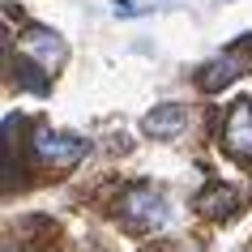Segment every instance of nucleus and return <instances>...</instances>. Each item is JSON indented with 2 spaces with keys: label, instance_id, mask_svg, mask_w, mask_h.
Returning a JSON list of instances; mask_svg holds the SVG:
<instances>
[{
  "label": "nucleus",
  "instance_id": "obj_1",
  "mask_svg": "<svg viewBox=\"0 0 252 252\" xmlns=\"http://www.w3.org/2000/svg\"><path fill=\"white\" fill-rule=\"evenodd\" d=\"M120 218H124L128 231H154V226L167 222V201L150 184H137L120 197Z\"/></svg>",
  "mask_w": 252,
  "mask_h": 252
},
{
  "label": "nucleus",
  "instance_id": "obj_2",
  "mask_svg": "<svg viewBox=\"0 0 252 252\" xmlns=\"http://www.w3.org/2000/svg\"><path fill=\"white\" fill-rule=\"evenodd\" d=\"M34 158L52 162V167H77V162L86 158V137L39 128V133H34Z\"/></svg>",
  "mask_w": 252,
  "mask_h": 252
},
{
  "label": "nucleus",
  "instance_id": "obj_3",
  "mask_svg": "<svg viewBox=\"0 0 252 252\" xmlns=\"http://www.w3.org/2000/svg\"><path fill=\"white\" fill-rule=\"evenodd\" d=\"M222 146L235 158H252V98H235L222 124Z\"/></svg>",
  "mask_w": 252,
  "mask_h": 252
},
{
  "label": "nucleus",
  "instance_id": "obj_4",
  "mask_svg": "<svg viewBox=\"0 0 252 252\" xmlns=\"http://www.w3.org/2000/svg\"><path fill=\"white\" fill-rule=\"evenodd\" d=\"M184 124H188V107L184 103H162V107H154V111L141 120V128H146L150 137H175Z\"/></svg>",
  "mask_w": 252,
  "mask_h": 252
},
{
  "label": "nucleus",
  "instance_id": "obj_5",
  "mask_svg": "<svg viewBox=\"0 0 252 252\" xmlns=\"http://www.w3.org/2000/svg\"><path fill=\"white\" fill-rule=\"evenodd\" d=\"M26 52L34 56V60L47 68V73H52V68L64 60V43L56 39L52 30H30V34H26Z\"/></svg>",
  "mask_w": 252,
  "mask_h": 252
},
{
  "label": "nucleus",
  "instance_id": "obj_6",
  "mask_svg": "<svg viewBox=\"0 0 252 252\" xmlns=\"http://www.w3.org/2000/svg\"><path fill=\"white\" fill-rule=\"evenodd\" d=\"M197 205L210 214V218H235L239 214V192L226 188V184H214V188H205L197 197Z\"/></svg>",
  "mask_w": 252,
  "mask_h": 252
},
{
  "label": "nucleus",
  "instance_id": "obj_7",
  "mask_svg": "<svg viewBox=\"0 0 252 252\" xmlns=\"http://www.w3.org/2000/svg\"><path fill=\"white\" fill-rule=\"evenodd\" d=\"M244 73V60L239 56H222V60H214V64H205V73H201V90H222V86H231V81Z\"/></svg>",
  "mask_w": 252,
  "mask_h": 252
},
{
  "label": "nucleus",
  "instance_id": "obj_8",
  "mask_svg": "<svg viewBox=\"0 0 252 252\" xmlns=\"http://www.w3.org/2000/svg\"><path fill=\"white\" fill-rule=\"evenodd\" d=\"M4 252H13V244H4Z\"/></svg>",
  "mask_w": 252,
  "mask_h": 252
}]
</instances>
